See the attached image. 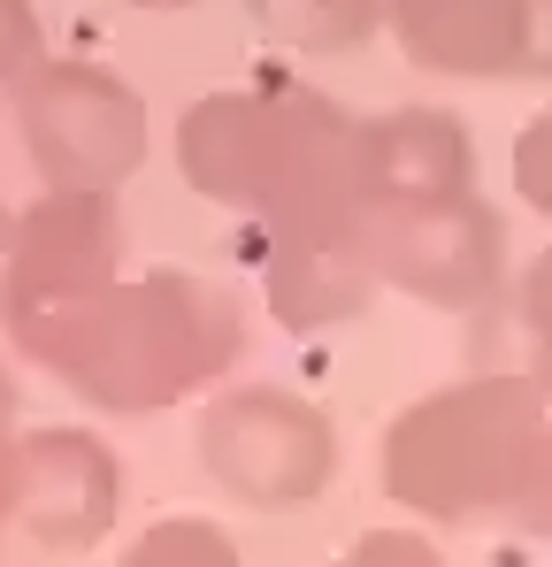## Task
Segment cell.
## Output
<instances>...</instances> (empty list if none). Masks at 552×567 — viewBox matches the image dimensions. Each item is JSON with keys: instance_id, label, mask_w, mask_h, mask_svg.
I'll list each match as a JSON object with an SVG mask.
<instances>
[{"instance_id": "1", "label": "cell", "mask_w": 552, "mask_h": 567, "mask_svg": "<svg viewBox=\"0 0 552 567\" xmlns=\"http://www.w3.org/2000/svg\"><path fill=\"white\" fill-rule=\"evenodd\" d=\"M177 169L200 199L238 207L262 246L330 238L368 215L361 115L315 85H231L192 100L177 123Z\"/></svg>"}, {"instance_id": "2", "label": "cell", "mask_w": 552, "mask_h": 567, "mask_svg": "<svg viewBox=\"0 0 552 567\" xmlns=\"http://www.w3.org/2000/svg\"><path fill=\"white\" fill-rule=\"evenodd\" d=\"M8 346L100 414H162L223 383L246 353V299L200 269H146L85 291Z\"/></svg>"}, {"instance_id": "3", "label": "cell", "mask_w": 552, "mask_h": 567, "mask_svg": "<svg viewBox=\"0 0 552 567\" xmlns=\"http://www.w3.org/2000/svg\"><path fill=\"white\" fill-rule=\"evenodd\" d=\"M384 491L430 522L552 537V399L530 377H460L384 430Z\"/></svg>"}, {"instance_id": "4", "label": "cell", "mask_w": 552, "mask_h": 567, "mask_svg": "<svg viewBox=\"0 0 552 567\" xmlns=\"http://www.w3.org/2000/svg\"><path fill=\"white\" fill-rule=\"evenodd\" d=\"M16 138L31 154L39 192H115L146 162V100L108 62L39 54L16 85Z\"/></svg>"}, {"instance_id": "5", "label": "cell", "mask_w": 552, "mask_h": 567, "mask_svg": "<svg viewBox=\"0 0 552 567\" xmlns=\"http://www.w3.org/2000/svg\"><path fill=\"white\" fill-rule=\"evenodd\" d=\"M200 468L238 506H307L338 475V422L284 383H231L200 406Z\"/></svg>"}, {"instance_id": "6", "label": "cell", "mask_w": 552, "mask_h": 567, "mask_svg": "<svg viewBox=\"0 0 552 567\" xmlns=\"http://www.w3.org/2000/svg\"><path fill=\"white\" fill-rule=\"evenodd\" d=\"M376 277L438 315H491L507 291V215L468 192L446 207H368Z\"/></svg>"}, {"instance_id": "7", "label": "cell", "mask_w": 552, "mask_h": 567, "mask_svg": "<svg viewBox=\"0 0 552 567\" xmlns=\"http://www.w3.org/2000/svg\"><path fill=\"white\" fill-rule=\"evenodd\" d=\"M123 277V215L115 192H39L8 215L0 246V330L23 338L31 322L78 307L85 291Z\"/></svg>"}, {"instance_id": "8", "label": "cell", "mask_w": 552, "mask_h": 567, "mask_svg": "<svg viewBox=\"0 0 552 567\" xmlns=\"http://www.w3.org/2000/svg\"><path fill=\"white\" fill-rule=\"evenodd\" d=\"M384 31L430 78L514 85L545 70V0H384Z\"/></svg>"}, {"instance_id": "9", "label": "cell", "mask_w": 552, "mask_h": 567, "mask_svg": "<svg viewBox=\"0 0 552 567\" xmlns=\"http://www.w3.org/2000/svg\"><path fill=\"white\" fill-rule=\"evenodd\" d=\"M123 498V468L92 430H31L16 437V522L54 545V553H85L108 537Z\"/></svg>"}, {"instance_id": "10", "label": "cell", "mask_w": 552, "mask_h": 567, "mask_svg": "<svg viewBox=\"0 0 552 567\" xmlns=\"http://www.w3.org/2000/svg\"><path fill=\"white\" fill-rule=\"evenodd\" d=\"M476 192V138L453 107H391L361 123L368 207H446Z\"/></svg>"}, {"instance_id": "11", "label": "cell", "mask_w": 552, "mask_h": 567, "mask_svg": "<svg viewBox=\"0 0 552 567\" xmlns=\"http://www.w3.org/2000/svg\"><path fill=\"white\" fill-rule=\"evenodd\" d=\"M368 223V215H361ZM330 230V238H292V246H262V291L284 330H338L368 315V299L384 291L376 261H368V230Z\"/></svg>"}, {"instance_id": "12", "label": "cell", "mask_w": 552, "mask_h": 567, "mask_svg": "<svg viewBox=\"0 0 552 567\" xmlns=\"http://www.w3.org/2000/svg\"><path fill=\"white\" fill-rule=\"evenodd\" d=\"M246 8L292 54H354L384 31V0H246Z\"/></svg>"}, {"instance_id": "13", "label": "cell", "mask_w": 552, "mask_h": 567, "mask_svg": "<svg viewBox=\"0 0 552 567\" xmlns=\"http://www.w3.org/2000/svg\"><path fill=\"white\" fill-rule=\"evenodd\" d=\"M123 567H238V553H231V537L207 529V522H154V529L131 545Z\"/></svg>"}, {"instance_id": "14", "label": "cell", "mask_w": 552, "mask_h": 567, "mask_svg": "<svg viewBox=\"0 0 552 567\" xmlns=\"http://www.w3.org/2000/svg\"><path fill=\"white\" fill-rule=\"evenodd\" d=\"M514 315H522V338H530V383L552 399V246L530 261V277L514 291Z\"/></svg>"}, {"instance_id": "15", "label": "cell", "mask_w": 552, "mask_h": 567, "mask_svg": "<svg viewBox=\"0 0 552 567\" xmlns=\"http://www.w3.org/2000/svg\"><path fill=\"white\" fill-rule=\"evenodd\" d=\"M514 192L530 199V215H552V107L514 138Z\"/></svg>"}, {"instance_id": "16", "label": "cell", "mask_w": 552, "mask_h": 567, "mask_svg": "<svg viewBox=\"0 0 552 567\" xmlns=\"http://www.w3.org/2000/svg\"><path fill=\"white\" fill-rule=\"evenodd\" d=\"M39 54H47L39 8H31V0H0V100H8V85H16Z\"/></svg>"}, {"instance_id": "17", "label": "cell", "mask_w": 552, "mask_h": 567, "mask_svg": "<svg viewBox=\"0 0 552 567\" xmlns=\"http://www.w3.org/2000/svg\"><path fill=\"white\" fill-rule=\"evenodd\" d=\"M346 567H438V553L422 545V537H399V529H376L354 545V560Z\"/></svg>"}, {"instance_id": "18", "label": "cell", "mask_w": 552, "mask_h": 567, "mask_svg": "<svg viewBox=\"0 0 552 567\" xmlns=\"http://www.w3.org/2000/svg\"><path fill=\"white\" fill-rule=\"evenodd\" d=\"M16 514V430H0V529Z\"/></svg>"}, {"instance_id": "19", "label": "cell", "mask_w": 552, "mask_h": 567, "mask_svg": "<svg viewBox=\"0 0 552 567\" xmlns=\"http://www.w3.org/2000/svg\"><path fill=\"white\" fill-rule=\"evenodd\" d=\"M8 414H16V369H8V353H0V430H8Z\"/></svg>"}, {"instance_id": "20", "label": "cell", "mask_w": 552, "mask_h": 567, "mask_svg": "<svg viewBox=\"0 0 552 567\" xmlns=\"http://www.w3.org/2000/svg\"><path fill=\"white\" fill-rule=\"evenodd\" d=\"M123 8H146V16H177V8H192V0H123Z\"/></svg>"}, {"instance_id": "21", "label": "cell", "mask_w": 552, "mask_h": 567, "mask_svg": "<svg viewBox=\"0 0 552 567\" xmlns=\"http://www.w3.org/2000/svg\"><path fill=\"white\" fill-rule=\"evenodd\" d=\"M545 70H552V0H545Z\"/></svg>"}, {"instance_id": "22", "label": "cell", "mask_w": 552, "mask_h": 567, "mask_svg": "<svg viewBox=\"0 0 552 567\" xmlns=\"http://www.w3.org/2000/svg\"><path fill=\"white\" fill-rule=\"evenodd\" d=\"M0 246H8V207H0Z\"/></svg>"}]
</instances>
